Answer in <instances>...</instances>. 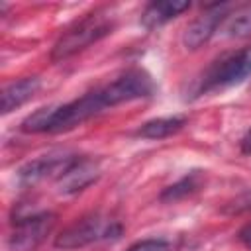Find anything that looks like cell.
Instances as JSON below:
<instances>
[{
  "instance_id": "6da1fadb",
  "label": "cell",
  "mask_w": 251,
  "mask_h": 251,
  "mask_svg": "<svg viewBox=\"0 0 251 251\" xmlns=\"http://www.w3.org/2000/svg\"><path fill=\"white\" fill-rule=\"evenodd\" d=\"M153 90H155V84H153L151 76L141 69H131V71L124 73L122 76H118L116 80H112L100 88H94L92 92H88L73 102L59 104V106H45V108L35 110L31 116H27L22 122V129L31 131V133L69 131V129L80 126L82 122L98 116L106 108L151 96Z\"/></svg>"
},
{
  "instance_id": "7a4b0ae2",
  "label": "cell",
  "mask_w": 251,
  "mask_h": 251,
  "mask_svg": "<svg viewBox=\"0 0 251 251\" xmlns=\"http://www.w3.org/2000/svg\"><path fill=\"white\" fill-rule=\"evenodd\" d=\"M112 27H114V24L104 14H100V12L82 18L80 22L71 25L55 41V45L51 49V59L53 61H63V59L82 51L84 47H88L94 41H98L104 35H108L112 31Z\"/></svg>"
},
{
  "instance_id": "3957f363",
  "label": "cell",
  "mask_w": 251,
  "mask_h": 251,
  "mask_svg": "<svg viewBox=\"0 0 251 251\" xmlns=\"http://www.w3.org/2000/svg\"><path fill=\"white\" fill-rule=\"evenodd\" d=\"M249 75H251V45L239 51L227 53L218 61H214L210 69L204 73V76L200 78L198 94L239 84Z\"/></svg>"
},
{
  "instance_id": "277c9868",
  "label": "cell",
  "mask_w": 251,
  "mask_h": 251,
  "mask_svg": "<svg viewBox=\"0 0 251 251\" xmlns=\"http://www.w3.org/2000/svg\"><path fill=\"white\" fill-rule=\"evenodd\" d=\"M110 233H112V226L108 227L100 214H88V216L76 220L75 224H71L69 227H65L61 231V235H57L55 247L80 249V247H86V245L98 241L100 237H108Z\"/></svg>"
},
{
  "instance_id": "5b68a950",
  "label": "cell",
  "mask_w": 251,
  "mask_h": 251,
  "mask_svg": "<svg viewBox=\"0 0 251 251\" xmlns=\"http://www.w3.org/2000/svg\"><path fill=\"white\" fill-rule=\"evenodd\" d=\"M55 226V214L41 212L16 220V227L10 235L12 251H35V247L45 239V235Z\"/></svg>"
},
{
  "instance_id": "8992f818",
  "label": "cell",
  "mask_w": 251,
  "mask_h": 251,
  "mask_svg": "<svg viewBox=\"0 0 251 251\" xmlns=\"http://www.w3.org/2000/svg\"><path fill=\"white\" fill-rule=\"evenodd\" d=\"M226 8H227V4H214L204 14H200L186 27V31H184V45L188 49H198L202 43H206L216 33V29L220 27V24L227 18Z\"/></svg>"
},
{
  "instance_id": "52a82bcc",
  "label": "cell",
  "mask_w": 251,
  "mask_h": 251,
  "mask_svg": "<svg viewBox=\"0 0 251 251\" xmlns=\"http://www.w3.org/2000/svg\"><path fill=\"white\" fill-rule=\"evenodd\" d=\"M100 175V167L92 159H73L71 165L57 178V186L65 194L78 192L92 184Z\"/></svg>"
},
{
  "instance_id": "ba28073f",
  "label": "cell",
  "mask_w": 251,
  "mask_h": 251,
  "mask_svg": "<svg viewBox=\"0 0 251 251\" xmlns=\"http://www.w3.org/2000/svg\"><path fill=\"white\" fill-rule=\"evenodd\" d=\"M39 86H41V80L37 76H25V78L10 82L2 90V114H10L12 110L31 100L35 92L39 90Z\"/></svg>"
},
{
  "instance_id": "9c48e42d",
  "label": "cell",
  "mask_w": 251,
  "mask_h": 251,
  "mask_svg": "<svg viewBox=\"0 0 251 251\" xmlns=\"http://www.w3.org/2000/svg\"><path fill=\"white\" fill-rule=\"evenodd\" d=\"M71 157H41L35 159L31 163H27L22 171H20V180L25 184H33L41 178H47L51 175H57V178L61 176V173L71 165Z\"/></svg>"
},
{
  "instance_id": "30bf717a",
  "label": "cell",
  "mask_w": 251,
  "mask_h": 251,
  "mask_svg": "<svg viewBox=\"0 0 251 251\" xmlns=\"http://www.w3.org/2000/svg\"><path fill=\"white\" fill-rule=\"evenodd\" d=\"M188 8H190V2H186V0H159V2H151L145 8V12L141 14V24L147 29H153V27H159V25L167 24L169 20L176 18L180 12H184Z\"/></svg>"
},
{
  "instance_id": "8fae6325",
  "label": "cell",
  "mask_w": 251,
  "mask_h": 251,
  "mask_svg": "<svg viewBox=\"0 0 251 251\" xmlns=\"http://www.w3.org/2000/svg\"><path fill=\"white\" fill-rule=\"evenodd\" d=\"M184 124H186V120L180 118V116L157 118V120L145 122V124L137 129V135H139V137H145V139H163V137H169V135L176 133Z\"/></svg>"
},
{
  "instance_id": "7c38bea8",
  "label": "cell",
  "mask_w": 251,
  "mask_h": 251,
  "mask_svg": "<svg viewBox=\"0 0 251 251\" xmlns=\"http://www.w3.org/2000/svg\"><path fill=\"white\" fill-rule=\"evenodd\" d=\"M226 22V33L229 37H245L251 33V6H245L237 10L235 14H227Z\"/></svg>"
},
{
  "instance_id": "4fadbf2b",
  "label": "cell",
  "mask_w": 251,
  "mask_h": 251,
  "mask_svg": "<svg viewBox=\"0 0 251 251\" xmlns=\"http://www.w3.org/2000/svg\"><path fill=\"white\" fill-rule=\"evenodd\" d=\"M198 178H200V176H198V173H192V175L184 176V178H182V180H178L176 184H173V186L165 188V190H163V194H161V200L171 202V200H178V198H184V196L192 194V192L200 186V180H198Z\"/></svg>"
},
{
  "instance_id": "5bb4252c",
  "label": "cell",
  "mask_w": 251,
  "mask_h": 251,
  "mask_svg": "<svg viewBox=\"0 0 251 251\" xmlns=\"http://www.w3.org/2000/svg\"><path fill=\"white\" fill-rule=\"evenodd\" d=\"M127 251H173L169 243L165 241H157V239H145V241H139L135 245H131Z\"/></svg>"
},
{
  "instance_id": "9a60e30c",
  "label": "cell",
  "mask_w": 251,
  "mask_h": 251,
  "mask_svg": "<svg viewBox=\"0 0 251 251\" xmlns=\"http://www.w3.org/2000/svg\"><path fill=\"white\" fill-rule=\"evenodd\" d=\"M239 239H241V243H243L247 249H251V222L245 224V226L239 229Z\"/></svg>"
},
{
  "instance_id": "2e32d148",
  "label": "cell",
  "mask_w": 251,
  "mask_h": 251,
  "mask_svg": "<svg viewBox=\"0 0 251 251\" xmlns=\"http://www.w3.org/2000/svg\"><path fill=\"white\" fill-rule=\"evenodd\" d=\"M241 149L243 153H251V129L245 133V137L241 139Z\"/></svg>"
}]
</instances>
